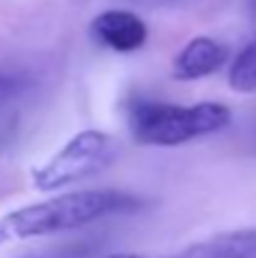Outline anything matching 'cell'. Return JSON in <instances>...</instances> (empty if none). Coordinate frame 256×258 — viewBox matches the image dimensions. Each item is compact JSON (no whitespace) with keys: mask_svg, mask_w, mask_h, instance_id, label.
Returning a JSON list of instances; mask_svg holds the SVG:
<instances>
[{"mask_svg":"<svg viewBox=\"0 0 256 258\" xmlns=\"http://www.w3.org/2000/svg\"><path fill=\"white\" fill-rule=\"evenodd\" d=\"M229 86L236 93H256V40L249 43L229 68Z\"/></svg>","mask_w":256,"mask_h":258,"instance_id":"obj_7","label":"cell"},{"mask_svg":"<svg viewBox=\"0 0 256 258\" xmlns=\"http://www.w3.org/2000/svg\"><path fill=\"white\" fill-rule=\"evenodd\" d=\"M103 258H153V256H143V253H108V256H103ZM173 258H178V256H173Z\"/></svg>","mask_w":256,"mask_h":258,"instance_id":"obj_9","label":"cell"},{"mask_svg":"<svg viewBox=\"0 0 256 258\" xmlns=\"http://www.w3.org/2000/svg\"><path fill=\"white\" fill-rule=\"evenodd\" d=\"M90 35L98 45L113 53H136L148 40V25L133 10H103L90 23Z\"/></svg>","mask_w":256,"mask_h":258,"instance_id":"obj_4","label":"cell"},{"mask_svg":"<svg viewBox=\"0 0 256 258\" xmlns=\"http://www.w3.org/2000/svg\"><path fill=\"white\" fill-rule=\"evenodd\" d=\"M138 208V198L113 188H88L63 193L40 203H30L0 216V246L30 238H45L83 228L93 221L128 213Z\"/></svg>","mask_w":256,"mask_h":258,"instance_id":"obj_1","label":"cell"},{"mask_svg":"<svg viewBox=\"0 0 256 258\" xmlns=\"http://www.w3.org/2000/svg\"><path fill=\"white\" fill-rule=\"evenodd\" d=\"M15 93H18V81L0 76V105H5V103H8V100H10Z\"/></svg>","mask_w":256,"mask_h":258,"instance_id":"obj_8","label":"cell"},{"mask_svg":"<svg viewBox=\"0 0 256 258\" xmlns=\"http://www.w3.org/2000/svg\"><path fill=\"white\" fill-rule=\"evenodd\" d=\"M118 153L113 136L88 128L71 136L43 166L33 171V188L40 193H53L73 183H83L88 178L106 171Z\"/></svg>","mask_w":256,"mask_h":258,"instance_id":"obj_3","label":"cell"},{"mask_svg":"<svg viewBox=\"0 0 256 258\" xmlns=\"http://www.w3.org/2000/svg\"><path fill=\"white\" fill-rule=\"evenodd\" d=\"M178 258H256V228L209 236L183 248Z\"/></svg>","mask_w":256,"mask_h":258,"instance_id":"obj_6","label":"cell"},{"mask_svg":"<svg viewBox=\"0 0 256 258\" xmlns=\"http://www.w3.org/2000/svg\"><path fill=\"white\" fill-rule=\"evenodd\" d=\"M128 128L143 146L173 148L188 141L214 136L231 125V108L216 100L196 105H173L161 100H133L128 105Z\"/></svg>","mask_w":256,"mask_h":258,"instance_id":"obj_2","label":"cell"},{"mask_svg":"<svg viewBox=\"0 0 256 258\" xmlns=\"http://www.w3.org/2000/svg\"><path fill=\"white\" fill-rule=\"evenodd\" d=\"M229 58H231V50L226 43L209 38V35H196L176 53L171 76L181 83L201 81V78L219 73L229 63Z\"/></svg>","mask_w":256,"mask_h":258,"instance_id":"obj_5","label":"cell"},{"mask_svg":"<svg viewBox=\"0 0 256 258\" xmlns=\"http://www.w3.org/2000/svg\"><path fill=\"white\" fill-rule=\"evenodd\" d=\"M23 258H61V256H48V253H35V256H23Z\"/></svg>","mask_w":256,"mask_h":258,"instance_id":"obj_10","label":"cell"}]
</instances>
